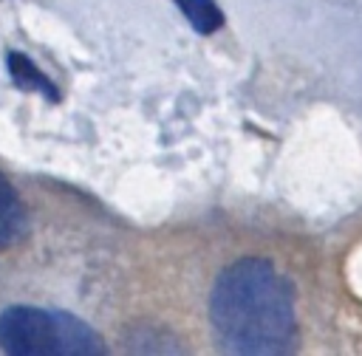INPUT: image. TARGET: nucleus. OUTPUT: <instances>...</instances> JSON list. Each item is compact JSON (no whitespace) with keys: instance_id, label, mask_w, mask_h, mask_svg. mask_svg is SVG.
<instances>
[{"instance_id":"nucleus-1","label":"nucleus","mask_w":362,"mask_h":356,"mask_svg":"<svg viewBox=\"0 0 362 356\" xmlns=\"http://www.w3.org/2000/svg\"><path fill=\"white\" fill-rule=\"evenodd\" d=\"M209 325L232 356H277L294 348V297L283 274L257 257L226 266L212 283Z\"/></svg>"},{"instance_id":"nucleus-2","label":"nucleus","mask_w":362,"mask_h":356,"mask_svg":"<svg viewBox=\"0 0 362 356\" xmlns=\"http://www.w3.org/2000/svg\"><path fill=\"white\" fill-rule=\"evenodd\" d=\"M0 348L11 356H96L105 342L68 311L14 305L0 314Z\"/></svg>"},{"instance_id":"nucleus-4","label":"nucleus","mask_w":362,"mask_h":356,"mask_svg":"<svg viewBox=\"0 0 362 356\" xmlns=\"http://www.w3.org/2000/svg\"><path fill=\"white\" fill-rule=\"evenodd\" d=\"M6 62H8V73L14 76V82H17L20 88H25V90H40L45 99H57V88L51 85V79H48L25 54L11 51Z\"/></svg>"},{"instance_id":"nucleus-5","label":"nucleus","mask_w":362,"mask_h":356,"mask_svg":"<svg viewBox=\"0 0 362 356\" xmlns=\"http://www.w3.org/2000/svg\"><path fill=\"white\" fill-rule=\"evenodd\" d=\"M175 6L184 11L189 25L201 34H212L223 25V11L215 6V0H175Z\"/></svg>"},{"instance_id":"nucleus-3","label":"nucleus","mask_w":362,"mask_h":356,"mask_svg":"<svg viewBox=\"0 0 362 356\" xmlns=\"http://www.w3.org/2000/svg\"><path fill=\"white\" fill-rule=\"evenodd\" d=\"M28 232V215L20 201V195L11 189V184L0 175V249H8L20 243Z\"/></svg>"}]
</instances>
